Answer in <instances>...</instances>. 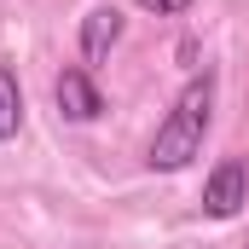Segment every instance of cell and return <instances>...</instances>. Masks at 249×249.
Wrapping results in <instances>:
<instances>
[{"label":"cell","mask_w":249,"mask_h":249,"mask_svg":"<svg viewBox=\"0 0 249 249\" xmlns=\"http://www.w3.org/2000/svg\"><path fill=\"white\" fill-rule=\"evenodd\" d=\"M209 116H214V75L203 70V75H191L186 87H180V99H174V110L162 116L157 127V139H151V168L157 174H180L191 157L203 151V133H209Z\"/></svg>","instance_id":"obj_1"},{"label":"cell","mask_w":249,"mask_h":249,"mask_svg":"<svg viewBox=\"0 0 249 249\" xmlns=\"http://www.w3.org/2000/svg\"><path fill=\"white\" fill-rule=\"evenodd\" d=\"M244 203H249V162L244 157H220L209 168V180H203V209L214 220H232Z\"/></svg>","instance_id":"obj_2"},{"label":"cell","mask_w":249,"mask_h":249,"mask_svg":"<svg viewBox=\"0 0 249 249\" xmlns=\"http://www.w3.org/2000/svg\"><path fill=\"white\" fill-rule=\"evenodd\" d=\"M53 99H58V110L70 122H99L105 116V93H99V81L87 70H64L58 81H53Z\"/></svg>","instance_id":"obj_3"},{"label":"cell","mask_w":249,"mask_h":249,"mask_svg":"<svg viewBox=\"0 0 249 249\" xmlns=\"http://www.w3.org/2000/svg\"><path fill=\"white\" fill-rule=\"evenodd\" d=\"M122 29H127V18L116 12V6H93V12L81 18V58H87V64H105L110 53H116Z\"/></svg>","instance_id":"obj_4"},{"label":"cell","mask_w":249,"mask_h":249,"mask_svg":"<svg viewBox=\"0 0 249 249\" xmlns=\"http://www.w3.org/2000/svg\"><path fill=\"white\" fill-rule=\"evenodd\" d=\"M18 127H23V87H18V75L0 64V145L18 139Z\"/></svg>","instance_id":"obj_5"},{"label":"cell","mask_w":249,"mask_h":249,"mask_svg":"<svg viewBox=\"0 0 249 249\" xmlns=\"http://www.w3.org/2000/svg\"><path fill=\"white\" fill-rule=\"evenodd\" d=\"M145 12H157V18H180V12H191V0H139Z\"/></svg>","instance_id":"obj_6"}]
</instances>
